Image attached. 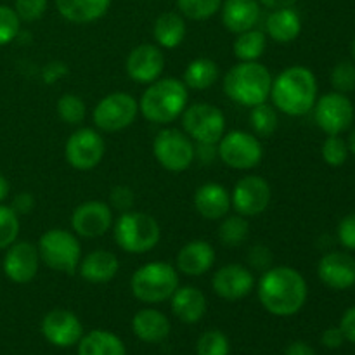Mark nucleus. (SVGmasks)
<instances>
[{
    "label": "nucleus",
    "instance_id": "obj_1",
    "mask_svg": "<svg viewBox=\"0 0 355 355\" xmlns=\"http://www.w3.org/2000/svg\"><path fill=\"white\" fill-rule=\"evenodd\" d=\"M255 288L262 307L276 318L298 314L309 297L305 277L288 266H272L267 269Z\"/></svg>",
    "mask_w": 355,
    "mask_h": 355
},
{
    "label": "nucleus",
    "instance_id": "obj_2",
    "mask_svg": "<svg viewBox=\"0 0 355 355\" xmlns=\"http://www.w3.org/2000/svg\"><path fill=\"white\" fill-rule=\"evenodd\" d=\"M269 99L279 113L304 116L311 113L318 101V78L305 66H290L272 80Z\"/></svg>",
    "mask_w": 355,
    "mask_h": 355
},
{
    "label": "nucleus",
    "instance_id": "obj_3",
    "mask_svg": "<svg viewBox=\"0 0 355 355\" xmlns=\"http://www.w3.org/2000/svg\"><path fill=\"white\" fill-rule=\"evenodd\" d=\"M189 104V89L173 76L149 83L139 99V113L156 125H170L182 116Z\"/></svg>",
    "mask_w": 355,
    "mask_h": 355
},
{
    "label": "nucleus",
    "instance_id": "obj_4",
    "mask_svg": "<svg viewBox=\"0 0 355 355\" xmlns=\"http://www.w3.org/2000/svg\"><path fill=\"white\" fill-rule=\"evenodd\" d=\"M272 80V73L262 62L239 61L225 73L222 89L232 103L253 107L269 101Z\"/></svg>",
    "mask_w": 355,
    "mask_h": 355
},
{
    "label": "nucleus",
    "instance_id": "obj_5",
    "mask_svg": "<svg viewBox=\"0 0 355 355\" xmlns=\"http://www.w3.org/2000/svg\"><path fill=\"white\" fill-rule=\"evenodd\" d=\"M114 243L130 255L153 252L162 239V227L153 215L146 211H123L113 224Z\"/></svg>",
    "mask_w": 355,
    "mask_h": 355
},
{
    "label": "nucleus",
    "instance_id": "obj_6",
    "mask_svg": "<svg viewBox=\"0 0 355 355\" xmlns=\"http://www.w3.org/2000/svg\"><path fill=\"white\" fill-rule=\"evenodd\" d=\"M179 288V270L168 262H148L130 277V291L139 302L148 305L170 300Z\"/></svg>",
    "mask_w": 355,
    "mask_h": 355
},
{
    "label": "nucleus",
    "instance_id": "obj_7",
    "mask_svg": "<svg viewBox=\"0 0 355 355\" xmlns=\"http://www.w3.org/2000/svg\"><path fill=\"white\" fill-rule=\"evenodd\" d=\"M38 255L49 269L55 272L76 274L82 260V245L80 238L68 229H49L38 239Z\"/></svg>",
    "mask_w": 355,
    "mask_h": 355
},
{
    "label": "nucleus",
    "instance_id": "obj_8",
    "mask_svg": "<svg viewBox=\"0 0 355 355\" xmlns=\"http://www.w3.org/2000/svg\"><path fill=\"white\" fill-rule=\"evenodd\" d=\"M139 101L128 92H111L96 104L92 111L94 127L104 134H116L135 121Z\"/></svg>",
    "mask_w": 355,
    "mask_h": 355
},
{
    "label": "nucleus",
    "instance_id": "obj_9",
    "mask_svg": "<svg viewBox=\"0 0 355 355\" xmlns=\"http://www.w3.org/2000/svg\"><path fill=\"white\" fill-rule=\"evenodd\" d=\"M180 118L182 130L194 144H218L225 134V114L210 103L187 104Z\"/></svg>",
    "mask_w": 355,
    "mask_h": 355
},
{
    "label": "nucleus",
    "instance_id": "obj_10",
    "mask_svg": "<svg viewBox=\"0 0 355 355\" xmlns=\"http://www.w3.org/2000/svg\"><path fill=\"white\" fill-rule=\"evenodd\" d=\"M217 156L232 170H252L263 158V146L255 134L245 130L225 132L217 144Z\"/></svg>",
    "mask_w": 355,
    "mask_h": 355
},
{
    "label": "nucleus",
    "instance_id": "obj_11",
    "mask_svg": "<svg viewBox=\"0 0 355 355\" xmlns=\"http://www.w3.org/2000/svg\"><path fill=\"white\" fill-rule=\"evenodd\" d=\"M156 162L172 173L186 172L194 163V142L179 128H163L153 141Z\"/></svg>",
    "mask_w": 355,
    "mask_h": 355
},
{
    "label": "nucleus",
    "instance_id": "obj_12",
    "mask_svg": "<svg viewBox=\"0 0 355 355\" xmlns=\"http://www.w3.org/2000/svg\"><path fill=\"white\" fill-rule=\"evenodd\" d=\"M106 153V142L97 128H76L64 146V158L78 172H89L99 166Z\"/></svg>",
    "mask_w": 355,
    "mask_h": 355
},
{
    "label": "nucleus",
    "instance_id": "obj_13",
    "mask_svg": "<svg viewBox=\"0 0 355 355\" xmlns=\"http://www.w3.org/2000/svg\"><path fill=\"white\" fill-rule=\"evenodd\" d=\"M312 111H314L315 125L326 135H342L354 123L355 110L347 94L335 92V90L324 94L318 97Z\"/></svg>",
    "mask_w": 355,
    "mask_h": 355
},
{
    "label": "nucleus",
    "instance_id": "obj_14",
    "mask_svg": "<svg viewBox=\"0 0 355 355\" xmlns=\"http://www.w3.org/2000/svg\"><path fill=\"white\" fill-rule=\"evenodd\" d=\"M270 200H272L270 184L260 175L241 177L231 193L232 208L236 214L246 218L262 215L269 208Z\"/></svg>",
    "mask_w": 355,
    "mask_h": 355
},
{
    "label": "nucleus",
    "instance_id": "obj_15",
    "mask_svg": "<svg viewBox=\"0 0 355 355\" xmlns=\"http://www.w3.org/2000/svg\"><path fill=\"white\" fill-rule=\"evenodd\" d=\"M71 231L78 238H103L114 224L113 208L101 200H89L80 203L71 214Z\"/></svg>",
    "mask_w": 355,
    "mask_h": 355
},
{
    "label": "nucleus",
    "instance_id": "obj_16",
    "mask_svg": "<svg viewBox=\"0 0 355 355\" xmlns=\"http://www.w3.org/2000/svg\"><path fill=\"white\" fill-rule=\"evenodd\" d=\"M257 286L255 274L243 263H227L217 269L211 277V290L225 302H239Z\"/></svg>",
    "mask_w": 355,
    "mask_h": 355
},
{
    "label": "nucleus",
    "instance_id": "obj_17",
    "mask_svg": "<svg viewBox=\"0 0 355 355\" xmlns=\"http://www.w3.org/2000/svg\"><path fill=\"white\" fill-rule=\"evenodd\" d=\"M165 62L166 59L162 47L155 44H141L130 51L125 69L132 82L139 85H149L162 78Z\"/></svg>",
    "mask_w": 355,
    "mask_h": 355
},
{
    "label": "nucleus",
    "instance_id": "obj_18",
    "mask_svg": "<svg viewBox=\"0 0 355 355\" xmlns=\"http://www.w3.org/2000/svg\"><path fill=\"white\" fill-rule=\"evenodd\" d=\"M3 274L16 284H26L37 277L40 269V255L37 245L30 241H16L6 250Z\"/></svg>",
    "mask_w": 355,
    "mask_h": 355
},
{
    "label": "nucleus",
    "instance_id": "obj_19",
    "mask_svg": "<svg viewBox=\"0 0 355 355\" xmlns=\"http://www.w3.org/2000/svg\"><path fill=\"white\" fill-rule=\"evenodd\" d=\"M42 335L51 345L66 349L82 340L83 326L75 312L68 309H54L42 319Z\"/></svg>",
    "mask_w": 355,
    "mask_h": 355
},
{
    "label": "nucleus",
    "instance_id": "obj_20",
    "mask_svg": "<svg viewBox=\"0 0 355 355\" xmlns=\"http://www.w3.org/2000/svg\"><path fill=\"white\" fill-rule=\"evenodd\" d=\"M318 276L331 290H349L355 286V259L347 252H329L319 260Z\"/></svg>",
    "mask_w": 355,
    "mask_h": 355
},
{
    "label": "nucleus",
    "instance_id": "obj_21",
    "mask_svg": "<svg viewBox=\"0 0 355 355\" xmlns=\"http://www.w3.org/2000/svg\"><path fill=\"white\" fill-rule=\"evenodd\" d=\"M217 253L215 248L205 239L187 241L177 253L175 267L180 274L189 277H200L210 272L215 266Z\"/></svg>",
    "mask_w": 355,
    "mask_h": 355
},
{
    "label": "nucleus",
    "instance_id": "obj_22",
    "mask_svg": "<svg viewBox=\"0 0 355 355\" xmlns=\"http://www.w3.org/2000/svg\"><path fill=\"white\" fill-rule=\"evenodd\" d=\"M194 208L205 220H222L225 215L231 214L232 201L231 193L225 186L218 182H207L201 184L194 191L193 198Z\"/></svg>",
    "mask_w": 355,
    "mask_h": 355
},
{
    "label": "nucleus",
    "instance_id": "obj_23",
    "mask_svg": "<svg viewBox=\"0 0 355 355\" xmlns=\"http://www.w3.org/2000/svg\"><path fill=\"white\" fill-rule=\"evenodd\" d=\"M76 272L90 284H106L120 272V259L110 250H94L82 257Z\"/></svg>",
    "mask_w": 355,
    "mask_h": 355
},
{
    "label": "nucleus",
    "instance_id": "obj_24",
    "mask_svg": "<svg viewBox=\"0 0 355 355\" xmlns=\"http://www.w3.org/2000/svg\"><path fill=\"white\" fill-rule=\"evenodd\" d=\"M170 307L184 324H196L207 314V295L196 286H179L170 298Z\"/></svg>",
    "mask_w": 355,
    "mask_h": 355
},
{
    "label": "nucleus",
    "instance_id": "obj_25",
    "mask_svg": "<svg viewBox=\"0 0 355 355\" xmlns=\"http://www.w3.org/2000/svg\"><path fill=\"white\" fill-rule=\"evenodd\" d=\"M225 30L239 35L253 30L260 21L259 0H224L220 7Z\"/></svg>",
    "mask_w": 355,
    "mask_h": 355
},
{
    "label": "nucleus",
    "instance_id": "obj_26",
    "mask_svg": "<svg viewBox=\"0 0 355 355\" xmlns=\"http://www.w3.org/2000/svg\"><path fill=\"white\" fill-rule=\"evenodd\" d=\"M168 318L156 309H142L132 318V331L144 343H162L170 335Z\"/></svg>",
    "mask_w": 355,
    "mask_h": 355
},
{
    "label": "nucleus",
    "instance_id": "obj_27",
    "mask_svg": "<svg viewBox=\"0 0 355 355\" xmlns=\"http://www.w3.org/2000/svg\"><path fill=\"white\" fill-rule=\"evenodd\" d=\"M266 30L269 38H272L277 44H291L302 33L300 14L295 10V7L272 10L267 17Z\"/></svg>",
    "mask_w": 355,
    "mask_h": 355
},
{
    "label": "nucleus",
    "instance_id": "obj_28",
    "mask_svg": "<svg viewBox=\"0 0 355 355\" xmlns=\"http://www.w3.org/2000/svg\"><path fill=\"white\" fill-rule=\"evenodd\" d=\"M113 0H55L59 14L73 24H89L101 19Z\"/></svg>",
    "mask_w": 355,
    "mask_h": 355
},
{
    "label": "nucleus",
    "instance_id": "obj_29",
    "mask_svg": "<svg viewBox=\"0 0 355 355\" xmlns=\"http://www.w3.org/2000/svg\"><path fill=\"white\" fill-rule=\"evenodd\" d=\"M187 35L186 17L180 12H163L156 17L153 26V37L156 45L162 49H177L184 42Z\"/></svg>",
    "mask_w": 355,
    "mask_h": 355
},
{
    "label": "nucleus",
    "instance_id": "obj_30",
    "mask_svg": "<svg viewBox=\"0 0 355 355\" xmlns=\"http://www.w3.org/2000/svg\"><path fill=\"white\" fill-rule=\"evenodd\" d=\"M220 78V68L210 58H196L184 69L182 82L191 90H207Z\"/></svg>",
    "mask_w": 355,
    "mask_h": 355
},
{
    "label": "nucleus",
    "instance_id": "obj_31",
    "mask_svg": "<svg viewBox=\"0 0 355 355\" xmlns=\"http://www.w3.org/2000/svg\"><path fill=\"white\" fill-rule=\"evenodd\" d=\"M78 355H127V350L114 333L94 329L78 342Z\"/></svg>",
    "mask_w": 355,
    "mask_h": 355
},
{
    "label": "nucleus",
    "instance_id": "obj_32",
    "mask_svg": "<svg viewBox=\"0 0 355 355\" xmlns=\"http://www.w3.org/2000/svg\"><path fill=\"white\" fill-rule=\"evenodd\" d=\"M267 49V35L260 30L243 31L236 37L232 44V52H234L238 61H259Z\"/></svg>",
    "mask_w": 355,
    "mask_h": 355
},
{
    "label": "nucleus",
    "instance_id": "obj_33",
    "mask_svg": "<svg viewBox=\"0 0 355 355\" xmlns=\"http://www.w3.org/2000/svg\"><path fill=\"white\" fill-rule=\"evenodd\" d=\"M250 236V222L243 215H225L218 224L217 238L225 248H239L246 243Z\"/></svg>",
    "mask_w": 355,
    "mask_h": 355
},
{
    "label": "nucleus",
    "instance_id": "obj_34",
    "mask_svg": "<svg viewBox=\"0 0 355 355\" xmlns=\"http://www.w3.org/2000/svg\"><path fill=\"white\" fill-rule=\"evenodd\" d=\"M279 111L269 103H262L259 106L252 107L250 113V125H252L253 134L259 139H267L274 135V132L279 127Z\"/></svg>",
    "mask_w": 355,
    "mask_h": 355
},
{
    "label": "nucleus",
    "instance_id": "obj_35",
    "mask_svg": "<svg viewBox=\"0 0 355 355\" xmlns=\"http://www.w3.org/2000/svg\"><path fill=\"white\" fill-rule=\"evenodd\" d=\"M55 111L66 125H80L85 120L87 104L80 96L68 92L59 97L55 103Z\"/></svg>",
    "mask_w": 355,
    "mask_h": 355
},
{
    "label": "nucleus",
    "instance_id": "obj_36",
    "mask_svg": "<svg viewBox=\"0 0 355 355\" xmlns=\"http://www.w3.org/2000/svg\"><path fill=\"white\" fill-rule=\"evenodd\" d=\"M224 0H177V9L191 21H207L220 10Z\"/></svg>",
    "mask_w": 355,
    "mask_h": 355
},
{
    "label": "nucleus",
    "instance_id": "obj_37",
    "mask_svg": "<svg viewBox=\"0 0 355 355\" xmlns=\"http://www.w3.org/2000/svg\"><path fill=\"white\" fill-rule=\"evenodd\" d=\"M321 155L322 159L326 162V165L333 166V168L343 166L350 155L349 142H347L345 139L340 137V135H328V137L324 139V142H322Z\"/></svg>",
    "mask_w": 355,
    "mask_h": 355
},
{
    "label": "nucleus",
    "instance_id": "obj_38",
    "mask_svg": "<svg viewBox=\"0 0 355 355\" xmlns=\"http://www.w3.org/2000/svg\"><path fill=\"white\" fill-rule=\"evenodd\" d=\"M19 215L10 207L0 205V250H7L19 236Z\"/></svg>",
    "mask_w": 355,
    "mask_h": 355
},
{
    "label": "nucleus",
    "instance_id": "obj_39",
    "mask_svg": "<svg viewBox=\"0 0 355 355\" xmlns=\"http://www.w3.org/2000/svg\"><path fill=\"white\" fill-rule=\"evenodd\" d=\"M198 355H227L229 354V340L218 329H210L200 336L196 343Z\"/></svg>",
    "mask_w": 355,
    "mask_h": 355
},
{
    "label": "nucleus",
    "instance_id": "obj_40",
    "mask_svg": "<svg viewBox=\"0 0 355 355\" xmlns=\"http://www.w3.org/2000/svg\"><path fill=\"white\" fill-rule=\"evenodd\" d=\"M21 31V19L9 6H0V47L10 44Z\"/></svg>",
    "mask_w": 355,
    "mask_h": 355
},
{
    "label": "nucleus",
    "instance_id": "obj_41",
    "mask_svg": "<svg viewBox=\"0 0 355 355\" xmlns=\"http://www.w3.org/2000/svg\"><path fill=\"white\" fill-rule=\"evenodd\" d=\"M331 85L335 92L350 94L355 90V64L342 61L331 69Z\"/></svg>",
    "mask_w": 355,
    "mask_h": 355
},
{
    "label": "nucleus",
    "instance_id": "obj_42",
    "mask_svg": "<svg viewBox=\"0 0 355 355\" xmlns=\"http://www.w3.org/2000/svg\"><path fill=\"white\" fill-rule=\"evenodd\" d=\"M49 6V0H16L14 10L24 23H33L38 21L45 14Z\"/></svg>",
    "mask_w": 355,
    "mask_h": 355
},
{
    "label": "nucleus",
    "instance_id": "obj_43",
    "mask_svg": "<svg viewBox=\"0 0 355 355\" xmlns=\"http://www.w3.org/2000/svg\"><path fill=\"white\" fill-rule=\"evenodd\" d=\"M134 203H135V194L130 186L118 184V186H114L113 189H111L110 207L113 208V210L120 211V214H123V211H130L132 208H134Z\"/></svg>",
    "mask_w": 355,
    "mask_h": 355
},
{
    "label": "nucleus",
    "instance_id": "obj_44",
    "mask_svg": "<svg viewBox=\"0 0 355 355\" xmlns=\"http://www.w3.org/2000/svg\"><path fill=\"white\" fill-rule=\"evenodd\" d=\"M274 255L270 252L269 246L266 245H253L248 250V266L250 269L255 270V272H266L267 269L272 267Z\"/></svg>",
    "mask_w": 355,
    "mask_h": 355
},
{
    "label": "nucleus",
    "instance_id": "obj_45",
    "mask_svg": "<svg viewBox=\"0 0 355 355\" xmlns=\"http://www.w3.org/2000/svg\"><path fill=\"white\" fill-rule=\"evenodd\" d=\"M338 241L349 252H355V211L343 217L338 224Z\"/></svg>",
    "mask_w": 355,
    "mask_h": 355
},
{
    "label": "nucleus",
    "instance_id": "obj_46",
    "mask_svg": "<svg viewBox=\"0 0 355 355\" xmlns=\"http://www.w3.org/2000/svg\"><path fill=\"white\" fill-rule=\"evenodd\" d=\"M68 73H69L68 64H66L64 61H61V59H55V61H49L47 64L42 68L40 75H42V80H44V83L52 85V83H58L59 80L64 78Z\"/></svg>",
    "mask_w": 355,
    "mask_h": 355
},
{
    "label": "nucleus",
    "instance_id": "obj_47",
    "mask_svg": "<svg viewBox=\"0 0 355 355\" xmlns=\"http://www.w3.org/2000/svg\"><path fill=\"white\" fill-rule=\"evenodd\" d=\"M35 203H37V201H35L33 194L28 193V191H23V193H19L14 196L10 208H12L17 215H28L33 211Z\"/></svg>",
    "mask_w": 355,
    "mask_h": 355
},
{
    "label": "nucleus",
    "instance_id": "obj_48",
    "mask_svg": "<svg viewBox=\"0 0 355 355\" xmlns=\"http://www.w3.org/2000/svg\"><path fill=\"white\" fill-rule=\"evenodd\" d=\"M345 342V335H343V331L340 329V326L338 328H328L321 336V343L326 349H340Z\"/></svg>",
    "mask_w": 355,
    "mask_h": 355
},
{
    "label": "nucleus",
    "instance_id": "obj_49",
    "mask_svg": "<svg viewBox=\"0 0 355 355\" xmlns=\"http://www.w3.org/2000/svg\"><path fill=\"white\" fill-rule=\"evenodd\" d=\"M340 329H342L343 335H345L347 342L354 343L355 345V307H350L349 311H345V314L342 315Z\"/></svg>",
    "mask_w": 355,
    "mask_h": 355
},
{
    "label": "nucleus",
    "instance_id": "obj_50",
    "mask_svg": "<svg viewBox=\"0 0 355 355\" xmlns=\"http://www.w3.org/2000/svg\"><path fill=\"white\" fill-rule=\"evenodd\" d=\"M217 156V144H194V159L210 165Z\"/></svg>",
    "mask_w": 355,
    "mask_h": 355
},
{
    "label": "nucleus",
    "instance_id": "obj_51",
    "mask_svg": "<svg viewBox=\"0 0 355 355\" xmlns=\"http://www.w3.org/2000/svg\"><path fill=\"white\" fill-rule=\"evenodd\" d=\"M284 355H315V350L305 342H293L288 347Z\"/></svg>",
    "mask_w": 355,
    "mask_h": 355
},
{
    "label": "nucleus",
    "instance_id": "obj_52",
    "mask_svg": "<svg viewBox=\"0 0 355 355\" xmlns=\"http://www.w3.org/2000/svg\"><path fill=\"white\" fill-rule=\"evenodd\" d=\"M298 0H259L260 6L267 7L270 10L276 9H284V7H295Z\"/></svg>",
    "mask_w": 355,
    "mask_h": 355
},
{
    "label": "nucleus",
    "instance_id": "obj_53",
    "mask_svg": "<svg viewBox=\"0 0 355 355\" xmlns=\"http://www.w3.org/2000/svg\"><path fill=\"white\" fill-rule=\"evenodd\" d=\"M9 191H10L9 182H7V179L3 177V173L0 172V203H2L7 196H9Z\"/></svg>",
    "mask_w": 355,
    "mask_h": 355
},
{
    "label": "nucleus",
    "instance_id": "obj_54",
    "mask_svg": "<svg viewBox=\"0 0 355 355\" xmlns=\"http://www.w3.org/2000/svg\"><path fill=\"white\" fill-rule=\"evenodd\" d=\"M349 149H350V153H354L355 155V127L352 128V132H350V137H349Z\"/></svg>",
    "mask_w": 355,
    "mask_h": 355
},
{
    "label": "nucleus",
    "instance_id": "obj_55",
    "mask_svg": "<svg viewBox=\"0 0 355 355\" xmlns=\"http://www.w3.org/2000/svg\"><path fill=\"white\" fill-rule=\"evenodd\" d=\"M352 54H354V59H355V38H354V42H352Z\"/></svg>",
    "mask_w": 355,
    "mask_h": 355
}]
</instances>
